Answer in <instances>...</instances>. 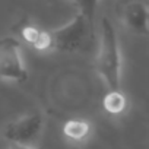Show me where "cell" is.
Here are the masks:
<instances>
[{"instance_id":"cell-1","label":"cell","mask_w":149,"mask_h":149,"mask_svg":"<svg viewBox=\"0 0 149 149\" xmlns=\"http://www.w3.org/2000/svg\"><path fill=\"white\" fill-rule=\"evenodd\" d=\"M76 15L66 25L50 31L51 50L74 53L85 51L94 42L95 3H76Z\"/></svg>"},{"instance_id":"cell-2","label":"cell","mask_w":149,"mask_h":149,"mask_svg":"<svg viewBox=\"0 0 149 149\" xmlns=\"http://www.w3.org/2000/svg\"><path fill=\"white\" fill-rule=\"evenodd\" d=\"M95 67L108 88V92H118L121 85V53L116 28L107 16H102L101 19L100 47Z\"/></svg>"},{"instance_id":"cell-3","label":"cell","mask_w":149,"mask_h":149,"mask_svg":"<svg viewBox=\"0 0 149 149\" xmlns=\"http://www.w3.org/2000/svg\"><path fill=\"white\" fill-rule=\"evenodd\" d=\"M0 79L25 82L28 70L21 56V42L13 37L0 38Z\"/></svg>"},{"instance_id":"cell-4","label":"cell","mask_w":149,"mask_h":149,"mask_svg":"<svg viewBox=\"0 0 149 149\" xmlns=\"http://www.w3.org/2000/svg\"><path fill=\"white\" fill-rule=\"evenodd\" d=\"M42 123L44 118L40 113H29L10 121L5 127L3 134L12 145L29 146V143L38 137L42 129Z\"/></svg>"},{"instance_id":"cell-5","label":"cell","mask_w":149,"mask_h":149,"mask_svg":"<svg viewBox=\"0 0 149 149\" xmlns=\"http://www.w3.org/2000/svg\"><path fill=\"white\" fill-rule=\"evenodd\" d=\"M121 18L124 25L140 35L149 34V8L142 2H130L123 6Z\"/></svg>"},{"instance_id":"cell-6","label":"cell","mask_w":149,"mask_h":149,"mask_svg":"<svg viewBox=\"0 0 149 149\" xmlns=\"http://www.w3.org/2000/svg\"><path fill=\"white\" fill-rule=\"evenodd\" d=\"M89 130H91V126L84 120H70L63 127L66 137H69L72 140H78V142L84 140L89 134Z\"/></svg>"},{"instance_id":"cell-7","label":"cell","mask_w":149,"mask_h":149,"mask_svg":"<svg viewBox=\"0 0 149 149\" xmlns=\"http://www.w3.org/2000/svg\"><path fill=\"white\" fill-rule=\"evenodd\" d=\"M104 108L110 114H120L126 108V98L121 94V91L108 92L104 98Z\"/></svg>"},{"instance_id":"cell-8","label":"cell","mask_w":149,"mask_h":149,"mask_svg":"<svg viewBox=\"0 0 149 149\" xmlns=\"http://www.w3.org/2000/svg\"><path fill=\"white\" fill-rule=\"evenodd\" d=\"M40 34H41V31L37 29L35 26H26V28L22 29V35H24V38H25L29 44H32V45H35V42L38 41Z\"/></svg>"},{"instance_id":"cell-9","label":"cell","mask_w":149,"mask_h":149,"mask_svg":"<svg viewBox=\"0 0 149 149\" xmlns=\"http://www.w3.org/2000/svg\"><path fill=\"white\" fill-rule=\"evenodd\" d=\"M9 149H37V148H32V146H22V145H10Z\"/></svg>"}]
</instances>
